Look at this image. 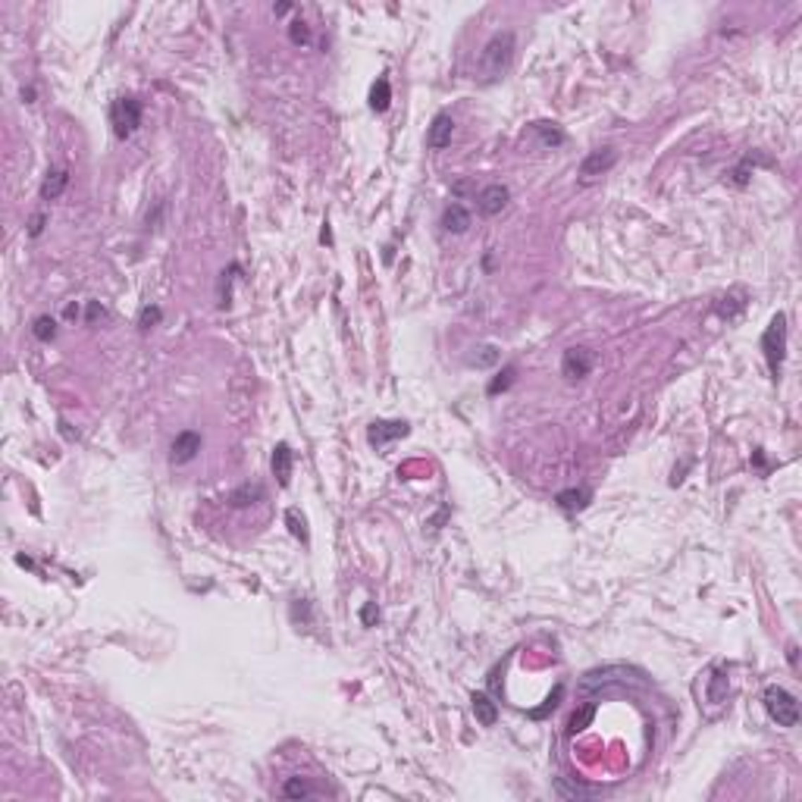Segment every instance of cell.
I'll list each match as a JSON object with an SVG mask.
<instances>
[{"label": "cell", "instance_id": "obj_7", "mask_svg": "<svg viewBox=\"0 0 802 802\" xmlns=\"http://www.w3.org/2000/svg\"><path fill=\"white\" fill-rule=\"evenodd\" d=\"M198 451H201V432L185 430V432H179V436L173 439L170 461H173V464H188V461H194V458H198Z\"/></svg>", "mask_w": 802, "mask_h": 802}, {"label": "cell", "instance_id": "obj_27", "mask_svg": "<svg viewBox=\"0 0 802 802\" xmlns=\"http://www.w3.org/2000/svg\"><path fill=\"white\" fill-rule=\"evenodd\" d=\"M289 38H292V44H308V41H311V29L301 23V19H295V23H292V29H289Z\"/></svg>", "mask_w": 802, "mask_h": 802}, {"label": "cell", "instance_id": "obj_1", "mask_svg": "<svg viewBox=\"0 0 802 802\" xmlns=\"http://www.w3.org/2000/svg\"><path fill=\"white\" fill-rule=\"evenodd\" d=\"M511 57H514V35L511 32L492 35V41L483 47V57H480V75H483V82H499L508 73V66H511Z\"/></svg>", "mask_w": 802, "mask_h": 802}, {"label": "cell", "instance_id": "obj_28", "mask_svg": "<svg viewBox=\"0 0 802 802\" xmlns=\"http://www.w3.org/2000/svg\"><path fill=\"white\" fill-rule=\"evenodd\" d=\"M480 354H473V364L477 367H489V364H495L499 361V351H495L492 345H483V348H477Z\"/></svg>", "mask_w": 802, "mask_h": 802}, {"label": "cell", "instance_id": "obj_15", "mask_svg": "<svg viewBox=\"0 0 802 802\" xmlns=\"http://www.w3.org/2000/svg\"><path fill=\"white\" fill-rule=\"evenodd\" d=\"M389 104H392V88H389L386 75H380V79L373 82V88H370V107L376 110V113H386Z\"/></svg>", "mask_w": 802, "mask_h": 802}, {"label": "cell", "instance_id": "obj_2", "mask_svg": "<svg viewBox=\"0 0 802 802\" xmlns=\"http://www.w3.org/2000/svg\"><path fill=\"white\" fill-rule=\"evenodd\" d=\"M762 351H765V361H768V370L771 376L777 380L780 376V367H784V358H787V317L784 313H774L768 330L762 336Z\"/></svg>", "mask_w": 802, "mask_h": 802}, {"label": "cell", "instance_id": "obj_25", "mask_svg": "<svg viewBox=\"0 0 802 802\" xmlns=\"http://www.w3.org/2000/svg\"><path fill=\"white\" fill-rule=\"evenodd\" d=\"M555 793H558V796H564V799L589 796V790H583L580 784H577V787H568V784H564V777H555Z\"/></svg>", "mask_w": 802, "mask_h": 802}, {"label": "cell", "instance_id": "obj_5", "mask_svg": "<svg viewBox=\"0 0 802 802\" xmlns=\"http://www.w3.org/2000/svg\"><path fill=\"white\" fill-rule=\"evenodd\" d=\"M592 351L589 348H568L564 351V358H561V373L568 376V380H583V376H589V370H592Z\"/></svg>", "mask_w": 802, "mask_h": 802}, {"label": "cell", "instance_id": "obj_11", "mask_svg": "<svg viewBox=\"0 0 802 802\" xmlns=\"http://www.w3.org/2000/svg\"><path fill=\"white\" fill-rule=\"evenodd\" d=\"M292 461H295V455H292L289 442H279L273 449V473L279 480V486H289L292 483Z\"/></svg>", "mask_w": 802, "mask_h": 802}, {"label": "cell", "instance_id": "obj_12", "mask_svg": "<svg viewBox=\"0 0 802 802\" xmlns=\"http://www.w3.org/2000/svg\"><path fill=\"white\" fill-rule=\"evenodd\" d=\"M442 226H445V232H455V235L467 232V229H470V213H467V207L449 204L442 213Z\"/></svg>", "mask_w": 802, "mask_h": 802}, {"label": "cell", "instance_id": "obj_29", "mask_svg": "<svg viewBox=\"0 0 802 802\" xmlns=\"http://www.w3.org/2000/svg\"><path fill=\"white\" fill-rule=\"evenodd\" d=\"M160 317H163V313H160V308H144L142 317H138V326H142V330H151V326L160 323Z\"/></svg>", "mask_w": 802, "mask_h": 802}, {"label": "cell", "instance_id": "obj_6", "mask_svg": "<svg viewBox=\"0 0 802 802\" xmlns=\"http://www.w3.org/2000/svg\"><path fill=\"white\" fill-rule=\"evenodd\" d=\"M408 432H411V427L404 420H376V423H370V430H367V439H370V445L382 449V445L395 442V439H404Z\"/></svg>", "mask_w": 802, "mask_h": 802}, {"label": "cell", "instance_id": "obj_21", "mask_svg": "<svg viewBox=\"0 0 802 802\" xmlns=\"http://www.w3.org/2000/svg\"><path fill=\"white\" fill-rule=\"evenodd\" d=\"M282 793L289 799H301V796H311V784L304 777H292V780H285V787H282Z\"/></svg>", "mask_w": 802, "mask_h": 802}, {"label": "cell", "instance_id": "obj_32", "mask_svg": "<svg viewBox=\"0 0 802 802\" xmlns=\"http://www.w3.org/2000/svg\"><path fill=\"white\" fill-rule=\"evenodd\" d=\"M97 317H104V308H101V304H97V301H94V304H92V308H88V323H94V320H97Z\"/></svg>", "mask_w": 802, "mask_h": 802}, {"label": "cell", "instance_id": "obj_18", "mask_svg": "<svg viewBox=\"0 0 802 802\" xmlns=\"http://www.w3.org/2000/svg\"><path fill=\"white\" fill-rule=\"evenodd\" d=\"M533 132L542 138V144H546V148H558V144L564 142V132L558 129V123H536Z\"/></svg>", "mask_w": 802, "mask_h": 802}, {"label": "cell", "instance_id": "obj_16", "mask_svg": "<svg viewBox=\"0 0 802 802\" xmlns=\"http://www.w3.org/2000/svg\"><path fill=\"white\" fill-rule=\"evenodd\" d=\"M589 499H592V495L587 489H564V492L555 495V501L564 508V511H580V508L589 505Z\"/></svg>", "mask_w": 802, "mask_h": 802}, {"label": "cell", "instance_id": "obj_23", "mask_svg": "<svg viewBox=\"0 0 802 802\" xmlns=\"http://www.w3.org/2000/svg\"><path fill=\"white\" fill-rule=\"evenodd\" d=\"M592 715H596V706L580 708V711H577V715L568 721V734H577V730H583V727H587V724L592 721Z\"/></svg>", "mask_w": 802, "mask_h": 802}, {"label": "cell", "instance_id": "obj_24", "mask_svg": "<svg viewBox=\"0 0 802 802\" xmlns=\"http://www.w3.org/2000/svg\"><path fill=\"white\" fill-rule=\"evenodd\" d=\"M514 373H518V367H505V370L499 373V380H492V382H489V395L505 392V389L514 382Z\"/></svg>", "mask_w": 802, "mask_h": 802}, {"label": "cell", "instance_id": "obj_8", "mask_svg": "<svg viewBox=\"0 0 802 802\" xmlns=\"http://www.w3.org/2000/svg\"><path fill=\"white\" fill-rule=\"evenodd\" d=\"M508 198H511V192H508V185H501V182H492V185H486L483 192H480V198H477V207H480V213H483V216H495V213H501V211H505Z\"/></svg>", "mask_w": 802, "mask_h": 802}, {"label": "cell", "instance_id": "obj_9", "mask_svg": "<svg viewBox=\"0 0 802 802\" xmlns=\"http://www.w3.org/2000/svg\"><path fill=\"white\" fill-rule=\"evenodd\" d=\"M618 163V151L615 148H602V151H592V154L580 163V176L583 179H596V176H605L611 166Z\"/></svg>", "mask_w": 802, "mask_h": 802}, {"label": "cell", "instance_id": "obj_20", "mask_svg": "<svg viewBox=\"0 0 802 802\" xmlns=\"http://www.w3.org/2000/svg\"><path fill=\"white\" fill-rule=\"evenodd\" d=\"M32 332H35V339H38V342H51L54 336H57V323H54V317H38V320H35V326H32Z\"/></svg>", "mask_w": 802, "mask_h": 802}, {"label": "cell", "instance_id": "obj_19", "mask_svg": "<svg viewBox=\"0 0 802 802\" xmlns=\"http://www.w3.org/2000/svg\"><path fill=\"white\" fill-rule=\"evenodd\" d=\"M724 699H727V674L715 671V674H711V680H708V702L721 706Z\"/></svg>", "mask_w": 802, "mask_h": 802}, {"label": "cell", "instance_id": "obj_14", "mask_svg": "<svg viewBox=\"0 0 802 802\" xmlns=\"http://www.w3.org/2000/svg\"><path fill=\"white\" fill-rule=\"evenodd\" d=\"M66 185H69V173H66V170H54V173H47L44 185H41V198H44V201H57L60 194L66 192Z\"/></svg>", "mask_w": 802, "mask_h": 802}, {"label": "cell", "instance_id": "obj_4", "mask_svg": "<svg viewBox=\"0 0 802 802\" xmlns=\"http://www.w3.org/2000/svg\"><path fill=\"white\" fill-rule=\"evenodd\" d=\"M110 123H113L116 138H129L132 132L142 125V101H135V97H120V101H113V107H110Z\"/></svg>", "mask_w": 802, "mask_h": 802}, {"label": "cell", "instance_id": "obj_3", "mask_svg": "<svg viewBox=\"0 0 802 802\" xmlns=\"http://www.w3.org/2000/svg\"><path fill=\"white\" fill-rule=\"evenodd\" d=\"M765 708L780 727H796L799 724V706L793 699V693H787L784 687H768L765 689Z\"/></svg>", "mask_w": 802, "mask_h": 802}, {"label": "cell", "instance_id": "obj_31", "mask_svg": "<svg viewBox=\"0 0 802 802\" xmlns=\"http://www.w3.org/2000/svg\"><path fill=\"white\" fill-rule=\"evenodd\" d=\"M44 220H47V216H44V213H38V216H32V226H29V232H32V235H41V229H44Z\"/></svg>", "mask_w": 802, "mask_h": 802}, {"label": "cell", "instance_id": "obj_10", "mask_svg": "<svg viewBox=\"0 0 802 802\" xmlns=\"http://www.w3.org/2000/svg\"><path fill=\"white\" fill-rule=\"evenodd\" d=\"M451 135H455V120H451L449 113H439L436 120H432L430 132H427V144L432 151H442L451 144Z\"/></svg>", "mask_w": 802, "mask_h": 802}, {"label": "cell", "instance_id": "obj_13", "mask_svg": "<svg viewBox=\"0 0 802 802\" xmlns=\"http://www.w3.org/2000/svg\"><path fill=\"white\" fill-rule=\"evenodd\" d=\"M470 702H473V715H477V721L483 724V727H492V724L499 721V706H495L486 693H473Z\"/></svg>", "mask_w": 802, "mask_h": 802}, {"label": "cell", "instance_id": "obj_26", "mask_svg": "<svg viewBox=\"0 0 802 802\" xmlns=\"http://www.w3.org/2000/svg\"><path fill=\"white\" fill-rule=\"evenodd\" d=\"M561 693H564V687H555V693L546 699V706H542V708H533V711H530V718H536V721H539V718H546L549 711H555L558 702H561Z\"/></svg>", "mask_w": 802, "mask_h": 802}, {"label": "cell", "instance_id": "obj_30", "mask_svg": "<svg viewBox=\"0 0 802 802\" xmlns=\"http://www.w3.org/2000/svg\"><path fill=\"white\" fill-rule=\"evenodd\" d=\"M361 620H364V627H373V620H380V608H376V602H367L364 611H361Z\"/></svg>", "mask_w": 802, "mask_h": 802}, {"label": "cell", "instance_id": "obj_22", "mask_svg": "<svg viewBox=\"0 0 802 802\" xmlns=\"http://www.w3.org/2000/svg\"><path fill=\"white\" fill-rule=\"evenodd\" d=\"M285 520H289V530H292V536H295V539L308 542V524H304V518L295 511V508H289V511H285Z\"/></svg>", "mask_w": 802, "mask_h": 802}, {"label": "cell", "instance_id": "obj_17", "mask_svg": "<svg viewBox=\"0 0 802 802\" xmlns=\"http://www.w3.org/2000/svg\"><path fill=\"white\" fill-rule=\"evenodd\" d=\"M261 499H263V486L245 483V486H239V489L229 495V505H232V508H248V505H254V501H261Z\"/></svg>", "mask_w": 802, "mask_h": 802}]
</instances>
